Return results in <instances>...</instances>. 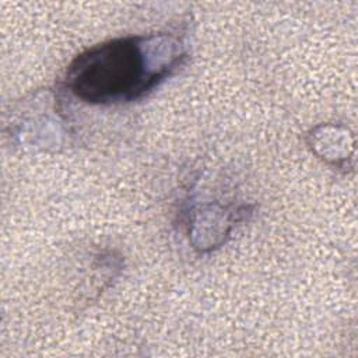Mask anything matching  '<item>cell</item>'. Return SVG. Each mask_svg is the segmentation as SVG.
I'll use <instances>...</instances> for the list:
<instances>
[{"label":"cell","instance_id":"1","mask_svg":"<svg viewBox=\"0 0 358 358\" xmlns=\"http://www.w3.org/2000/svg\"><path fill=\"white\" fill-rule=\"evenodd\" d=\"M185 56L169 35L117 38L81 53L70 64L66 83L84 102L134 101L165 80Z\"/></svg>","mask_w":358,"mask_h":358}]
</instances>
